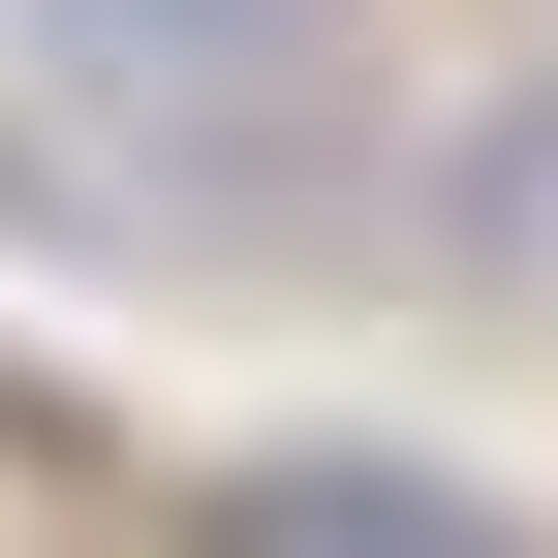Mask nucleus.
Segmentation results:
<instances>
[{"label": "nucleus", "instance_id": "f257e3e1", "mask_svg": "<svg viewBox=\"0 0 558 558\" xmlns=\"http://www.w3.org/2000/svg\"><path fill=\"white\" fill-rule=\"evenodd\" d=\"M465 218H497V248H558V124H527V156H497V186H465Z\"/></svg>", "mask_w": 558, "mask_h": 558}]
</instances>
